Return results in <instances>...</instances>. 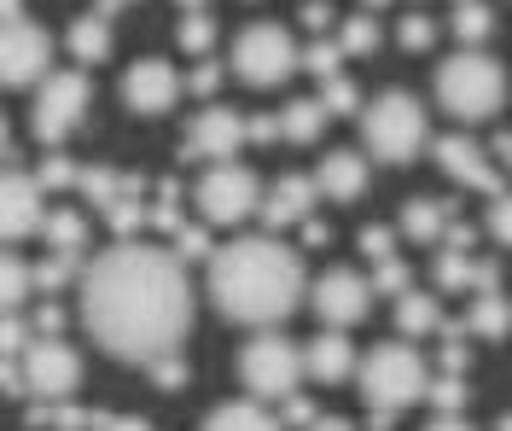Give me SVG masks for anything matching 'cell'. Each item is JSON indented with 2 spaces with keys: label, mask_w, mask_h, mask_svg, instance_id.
<instances>
[{
  "label": "cell",
  "mask_w": 512,
  "mask_h": 431,
  "mask_svg": "<svg viewBox=\"0 0 512 431\" xmlns=\"http://www.w3.org/2000/svg\"><path fill=\"white\" fill-rule=\"evenodd\" d=\"M82 327L105 356L152 367L181 350L192 327V280L187 263L163 245L117 239L82 274Z\"/></svg>",
  "instance_id": "cell-1"
},
{
  "label": "cell",
  "mask_w": 512,
  "mask_h": 431,
  "mask_svg": "<svg viewBox=\"0 0 512 431\" xmlns=\"http://www.w3.org/2000/svg\"><path fill=\"white\" fill-rule=\"evenodd\" d=\"M210 303L239 327H280L309 303L303 257L280 245V233H245L233 245H216L210 257Z\"/></svg>",
  "instance_id": "cell-2"
},
{
  "label": "cell",
  "mask_w": 512,
  "mask_h": 431,
  "mask_svg": "<svg viewBox=\"0 0 512 431\" xmlns=\"http://www.w3.org/2000/svg\"><path fill=\"white\" fill-rule=\"evenodd\" d=\"M437 105L460 129H478V123H495L501 105H507V70L495 65L483 47H460L454 59L437 65Z\"/></svg>",
  "instance_id": "cell-3"
},
{
  "label": "cell",
  "mask_w": 512,
  "mask_h": 431,
  "mask_svg": "<svg viewBox=\"0 0 512 431\" xmlns=\"http://www.w3.org/2000/svg\"><path fill=\"white\" fill-rule=\"evenodd\" d=\"M361 140H367V152L390 169L414 164L419 152H425V140H431L425 105H419L408 88H384L379 100L361 111Z\"/></svg>",
  "instance_id": "cell-4"
},
{
  "label": "cell",
  "mask_w": 512,
  "mask_h": 431,
  "mask_svg": "<svg viewBox=\"0 0 512 431\" xmlns=\"http://www.w3.org/2000/svg\"><path fill=\"white\" fill-rule=\"evenodd\" d=\"M355 385H361L367 408H379V414H402L408 402L431 397V373H425V362H419V350L408 344V338L367 350V356H361V373H355Z\"/></svg>",
  "instance_id": "cell-5"
},
{
  "label": "cell",
  "mask_w": 512,
  "mask_h": 431,
  "mask_svg": "<svg viewBox=\"0 0 512 431\" xmlns=\"http://www.w3.org/2000/svg\"><path fill=\"white\" fill-rule=\"evenodd\" d=\"M239 379H245V391H251L256 402H286V397L303 391L309 367H303V350L291 344L286 332L268 327L239 350Z\"/></svg>",
  "instance_id": "cell-6"
},
{
  "label": "cell",
  "mask_w": 512,
  "mask_h": 431,
  "mask_svg": "<svg viewBox=\"0 0 512 431\" xmlns=\"http://www.w3.org/2000/svg\"><path fill=\"white\" fill-rule=\"evenodd\" d=\"M88 70H53L41 88H35V105H30V129L35 140L47 146V152H59L70 134L82 129V117H88Z\"/></svg>",
  "instance_id": "cell-7"
},
{
  "label": "cell",
  "mask_w": 512,
  "mask_h": 431,
  "mask_svg": "<svg viewBox=\"0 0 512 431\" xmlns=\"http://www.w3.org/2000/svg\"><path fill=\"white\" fill-rule=\"evenodd\" d=\"M297 65H303V47L286 24H251L233 41V76L251 88H280Z\"/></svg>",
  "instance_id": "cell-8"
},
{
  "label": "cell",
  "mask_w": 512,
  "mask_h": 431,
  "mask_svg": "<svg viewBox=\"0 0 512 431\" xmlns=\"http://www.w3.org/2000/svg\"><path fill=\"white\" fill-rule=\"evenodd\" d=\"M198 210L210 228H239L262 216V181L245 164H210V175L198 181Z\"/></svg>",
  "instance_id": "cell-9"
},
{
  "label": "cell",
  "mask_w": 512,
  "mask_h": 431,
  "mask_svg": "<svg viewBox=\"0 0 512 431\" xmlns=\"http://www.w3.org/2000/svg\"><path fill=\"white\" fill-rule=\"evenodd\" d=\"M47 76H53V35L30 18L6 24L0 30V82L6 88H41Z\"/></svg>",
  "instance_id": "cell-10"
},
{
  "label": "cell",
  "mask_w": 512,
  "mask_h": 431,
  "mask_svg": "<svg viewBox=\"0 0 512 431\" xmlns=\"http://www.w3.org/2000/svg\"><path fill=\"white\" fill-rule=\"evenodd\" d=\"M431 152H437V169H443L448 181H460V187H478L483 199H507V169L489 158V146H478L466 129L443 134V140H431Z\"/></svg>",
  "instance_id": "cell-11"
},
{
  "label": "cell",
  "mask_w": 512,
  "mask_h": 431,
  "mask_svg": "<svg viewBox=\"0 0 512 431\" xmlns=\"http://www.w3.org/2000/svg\"><path fill=\"white\" fill-rule=\"evenodd\" d=\"M18 362H24V385L35 402H70L82 385V356L64 338H35Z\"/></svg>",
  "instance_id": "cell-12"
},
{
  "label": "cell",
  "mask_w": 512,
  "mask_h": 431,
  "mask_svg": "<svg viewBox=\"0 0 512 431\" xmlns=\"http://www.w3.org/2000/svg\"><path fill=\"white\" fill-rule=\"evenodd\" d=\"M309 309L332 332H350L367 309H373V280H361L355 268H326L315 286H309Z\"/></svg>",
  "instance_id": "cell-13"
},
{
  "label": "cell",
  "mask_w": 512,
  "mask_h": 431,
  "mask_svg": "<svg viewBox=\"0 0 512 431\" xmlns=\"http://www.w3.org/2000/svg\"><path fill=\"white\" fill-rule=\"evenodd\" d=\"M251 140V117H239L233 105H204L187 129L181 158H210V164H239V146Z\"/></svg>",
  "instance_id": "cell-14"
},
{
  "label": "cell",
  "mask_w": 512,
  "mask_h": 431,
  "mask_svg": "<svg viewBox=\"0 0 512 431\" xmlns=\"http://www.w3.org/2000/svg\"><path fill=\"white\" fill-rule=\"evenodd\" d=\"M181 70L169 65V59H134L123 76V105L134 117H169L175 100H181Z\"/></svg>",
  "instance_id": "cell-15"
},
{
  "label": "cell",
  "mask_w": 512,
  "mask_h": 431,
  "mask_svg": "<svg viewBox=\"0 0 512 431\" xmlns=\"http://www.w3.org/2000/svg\"><path fill=\"white\" fill-rule=\"evenodd\" d=\"M47 187L24 175V169H6V181H0V233L6 239H30V233L47 228Z\"/></svg>",
  "instance_id": "cell-16"
},
{
  "label": "cell",
  "mask_w": 512,
  "mask_h": 431,
  "mask_svg": "<svg viewBox=\"0 0 512 431\" xmlns=\"http://www.w3.org/2000/svg\"><path fill=\"white\" fill-rule=\"evenodd\" d=\"M315 199H320L315 175H280V181L268 187V199H262V222H268V233L303 228V222L315 216Z\"/></svg>",
  "instance_id": "cell-17"
},
{
  "label": "cell",
  "mask_w": 512,
  "mask_h": 431,
  "mask_svg": "<svg viewBox=\"0 0 512 431\" xmlns=\"http://www.w3.org/2000/svg\"><path fill=\"white\" fill-rule=\"evenodd\" d=\"M303 367H309V379H315V385H344V379H355V373H361V356H355V344L344 338V332L326 327L320 338H309Z\"/></svg>",
  "instance_id": "cell-18"
},
{
  "label": "cell",
  "mask_w": 512,
  "mask_h": 431,
  "mask_svg": "<svg viewBox=\"0 0 512 431\" xmlns=\"http://www.w3.org/2000/svg\"><path fill=\"white\" fill-rule=\"evenodd\" d=\"M315 181H320V199L355 204L361 193H367V158H361V152H350V146H332V152L320 158Z\"/></svg>",
  "instance_id": "cell-19"
},
{
  "label": "cell",
  "mask_w": 512,
  "mask_h": 431,
  "mask_svg": "<svg viewBox=\"0 0 512 431\" xmlns=\"http://www.w3.org/2000/svg\"><path fill=\"white\" fill-rule=\"evenodd\" d=\"M448 228H454V204L448 199H408V210H402V239H414V245H443Z\"/></svg>",
  "instance_id": "cell-20"
},
{
  "label": "cell",
  "mask_w": 512,
  "mask_h": 431,
  "mask_svg": "<svg viewBox=\"0 0 512 431\" xmlns=\"http://www.w3.org/2000/svg\"><path fill=\"white\" fill-rule=\"evenodd\" d=\"M204 431H286V420L268 414V402L245 397V402H222V408H210Z\"/></svg>",
  "instance_id": "cell-21"
},
{
  "label": "cell",
  "mask_w": 512,
  "mask_h": 431,
  "mask_svg": "<svg viewBox=\"0 0 512 431\" xmlns=\"http://www.w3.org/2000/svg\"><path fill=\"white\" fill-rule=\"evenodd\" d=\"M70 59H76V70H88L99 65L105 53H111V18H99V12H82L76 24H70Z\"/></svg>",
  "instance_id": "cell-22"
},
{
  "label": "cell",
  "mask_w": 512,
  "mask_h": 431,
  "mask_svg": "<svg viewBox=\"0 0 512 431\" xmlns=\"http://www.w3.org/2000/svg\"><path fill=\"white\" fill-rule=\"evenodd\" d=\"M512 327V303L507 292L495 286V292H472V315H466V332L472 338H507Z\"/></svg>",
  "instance_id": "cell-23"
},
{
  "label": "cell",
  "mask_w": 512,
  "mask_h": 431,
  "mask_svg": "<svg viewBox=\"0 0 512 431\" xmlns=\"http://www.w3.org/2000/svg\"><path fill=\"white\" fill-rule=\"evenodd\" d=\"M396 327H402V338L443 332V309H437L431 292H402V298H396Z\"/></svg>",
  "instance_id": "cell-24"
},
{
  "label": "cell",
  "mask_w": 512,
  "mask_h": 431,
  "mask_svg": "<svg viewBox=\"0 0 512 431\" xmlns=\"http://www.w3.org/2000/svg\"><path fill=\"white\" fill-rule=\"evenodd\" d=\"M326 105L320 100H291L286 111H280V129H286V140H297V146H309V140H320V129H326Z\"/></svg>",
  "instance_id": "cell-25"
},
{
  "label": "cell",
  "mask_w": 512,
  "mask_h": 431,
  "mask_svg": "<svg viewBox=\"0 0 512 431\" xmlns=\"http://www.w3.org/2000/svg\"><path fill=\"white\" fill-rule=\"evenodd\" d=\"M41 239H47V251H70V257H82V245H88V222H82L76 210H53L47 228H41Z\"/></svg>",
  "instance_id": "cell-26"
},
{
  "label": "cell",
  "mask_w": 512,
  "mask_h": 431,
  "mask_svg": "<svg viewBox=\"0 0 512 431\" xmlns=\"http://www.w3.org/2000/svg\"><path fill=\"white\" fill-rule=\"evenodd\" d=\"M454 35H460L466 47H483V41L495 35V12H489L483 0H460V6H454Z\"/></svg>",
  "instance_id": "cell-27"
},
{
  "label": "cell",
  "mask_w": 512,
  "mask_h": 431,
  "mask_svg": "<svg viewBox=\"0 0 512 431\" xmlns=\"http://www.w3.org/2000/svg\"><path fill=\"white\" fill-rule=\"evenodd\" d=\"M175 41H181V53L204 59V53L216 47V18H210V12H181V24H175Z\"/></svg>",
  "instance_id": "cell-28"
},
{
  "label": "cell",
  "mask_w": 512,
  "mask_h": 431,
  "mask_svg": "<svg viewBox=\"0 0 512 431\" xmlns=\"http://www.w3.org/2000/svg\"><path fill=\"white\" fill-rule=\"evenodd\" d=\"M338 47H344V59H367L379 47V12H355L350 24L338 30Z\"/></svg>",
  "instance_id": "cell-29"
},
{
  "label": "cell",
  "mask_w": 512,
  "mask_h": 431,
  "mask_svg": "<svg viewBox=\"0 0 512 431\" xmlns=\"http://www.w3.org/2000/svg\"><path fill=\"white\" fill-rule=\"evenodd\" d=\"M24 298H35V268L24 263V257H12V251H6V263H0V303H6V309H18Z\"/></svg>",
  "instance_id": "cell-30"
},
{
  "label": "cell",
  "mask_w": 512,
  "mask_h": 431,
  "mask_svg": "<svg viewBox=\"0 0 512 431\" xmlns=\"http://www.w3.org/2000/svg\"><path fill=\"white\" fill-rule=\"evenodd\" d=\"M123 187H128V175H117V169H82V181H76V193H88L99 210H111L123 199Z\"/></svg>",
  "instance_id": "cell-31"
},
{
  "label": "cell",
  "mask_w": 512,
  "mask_h": 431,
  "mask_svg": "<svg viewBox=\"0 0 512 431\" xmlns=\"http://www.w3.org/2000/svg\"><path fill=\"white\" fill-rule=\"evenodd\" d=\"M320 105H326L332 117H355V111H367V105H361V88H355L350 76H332V82H320Z\"/></svg>",
  "instance_id": "cell-32"
},
{
  "label": "cell",
  "mask_w": 512,
  "mask_h": 431,
  "mask_svg": "<svg viewBox=\"0 0 512 431\" xmlns=\"http://www.w3.org/2000/svg\"><path fill=\"white\" fill-rule=\"evenodd\" d=\"M466 397H472V385H466V379H460V373H437V379H431V408H437V414H460V408H466Z\"/></svg>",
  "instance_id": "cell-33"
},
{
  "label": "cell",
  "mask_w": 512,
  "mask_h": 431,
  "mask_svg": "<svg viewBox=\"0 0 512 431\" xmlns=\"http://www.w3.org/2000/svg\"><path fill=\"white\" fill-rule=\"evenodd\" d=\"M344 47H338V41H326V35H320V41H309V47H303V70H315L320 82H332V76H344Z\"/></svg>",
  "instance_id": "cell-34"
},
{
  "label": "cell",
  "mask_w": 512,
  "mask_h": 431,
  "mask_svg": "<svg viewBox=\"0 0 512 431\" xmlns=\"http://www.w3.org/2000/svg\"><path fill=\"white\" fill-rule=\"evenodd\" d=\"M373 292H390V298H402V292H414V274L402 257H379L373 263Z\"/></svg>",
  "instance_id": "cell-35"
},
{
  "label": "cell",
  "mask_w": 512,
  "mask_h": 431,
  "mask_svg": "<svg viewBox=\"0 0 512 431\" xmlns=\"http://www.w3.org/2000/svg\"><path fill=\"white\" fill-rule=\"evenodd\" d=\"M35 181H41L47 193H59V187H76V181H82V169L70 164L64 152H47V158L35 164Z\"/></svg>",
  "instance_id": "cell-36"
},
{
  "label": "cell",
  "mask_w": 512,
  "mask_h": 431,
  "mask_svg": "<svg viewBox=\"0 0 512 431\" xmlns=\"http://www.w3.org/2000/svg\"><path fill=\"white\" fill-rule=\"evenodd\" d=\"M152 228H169V233L187 228V222H181V181H163L158 187V199H152Z\"/></svg>",
  "instance_id": "cell-37"
},
{
  "label": "cell",
  "mask_w": 512,
  "mask_h": 431,
  "mask_svg": "<svg viewBox=\"0 0 512 431\" xmlns=\"http://www.w3.org/2000/svg\"><path fill=\"white\" fill-rule=\"evenodd\" d=\"M30 344H35V327L18 309H6V321H0V350H6V356H24Z\"/></svg>",
  "instance_id": "cell-38"
},
{
  "label": "cell",
  "mask_w": 512,
  "mask_h": 431,
  "mask_svg": "<svg viewBox=\"0 0 512 431\" xmlns=\"http://www.w3.org/2000/svg\"><path fill=\"white\" fill-rule=\"evenodd\" d=\"M396 41H402L408 53H425V47L437 41V24H431L425 12H408V18H402V30H396Z\"/></svg>",
  "instance_id": "cell-39"
},
{
  "label": "cell",
  "mask_w": 512,
  "mask_h": 431,
  "mask_svg": "<svg viewBox=\"0 0 512 431\" xmlns=\"http://www.w3.org/2000/svg\"><path fill=\"white\" fill-rule=\"evenodd\" d=\"M175 257H181V263H192V257H216V245H210L204 228H181L175 233Z\"/></svg>",
  "instance_id": "cell-40"
},
{
  "label": "cell",
  "mask_w": 512,
  "mask_h": 431,
  "mask_svg": "<svg viewBox=\"0 0 512 431\" xmlns=\"http://www.w3.org/2000/svg\"><path fill=\"white\" fill-rule=\"evenodd\" d=\"M483 228H489L495 245H512V193L507 199H489V222H483Z\"/></svg>",
  "instance_id": "cell-41"
},
{
  "label": "cell",
  "mask_w": 512,
  "mask_h": 431,
  "mask_svg": "<svg viewBox=\"0 0 512 431\" xmlns=\"http://www.w3.org/2000/svg\"><path fill=\"white\" fill-rule=\"evenodd\" d=\"M361 251H367V263H379V257H396V228H361Z\"/></svg>",
  "instance_id": "cell-42"
},
{
  "label": "cell",
  "mask_w": 512,
  "mask_h": 431,
  "mask_svg": "<svg viewBox=\"0 0 512 431\" xmlns=\"http://www.w3.org/2000/svg\"><path fill=\"white\" fill-rule=\"evenodd\" d=\"M146 373L158 379L163 391H181V385H187V362H181V350H175V356H163V362H152Z\"/></svg>",
  "instance_id": "cell-43"
},
{
  "label": "cell",
  "mask_w": 512,
  "mask_h": 431,
  "mask_svg": "<svg viewBox=\"0 0 512 431\" xmlns=\"http://www.w3.org/2000/svg\"><path fill=\"white\" fill-rule=\"evenodd\" d=\"M30 327H35V338H59V327H64V309L59 303H41L30 315Z\"/></svg>",
  "instance_id": "cell-44"
},
{
  "label": "cell",
  "mask_w": 512,
  "mask_h": 431,
  "mask_svg": "<svg viewBox=\"0 0 512 431\" xmlns=\"http://www.w3.org/2000/svg\"><path fill=\"white\" fill-rule=\"evenodd\" d=\"M216 82H222V65H210V59H204V65L187 76V88L198 94V100H210V94H216Z\"/></svg>",
  "instance_id": "cell-45"
},
{
  "label": "cell",
  "mask_w": 512,
  "mask_h": 431,
  "mask_svg": "<svg viewBox=\"0 0 512 431\" xmlns=\"http://www.w3.org/2000/svg\"><path fill=\"white\" fill-rule=\"evenodd\" d=\"M251 140H256V146H274V140H286V129H280V111H274V117H251Z\"/></svg>",
  "instance_id": "cell-46"
},
{
  "label": "cell",
  "mask_w": 512,
  "mask_h": 431,
  "mask_svg": "<svg viewBox=\"0 0 512 431\" xmlns=\"http://www.w3.org/2000/svg\"><path fill=\"white\" fill-rule=\"evenodd\" d=\"M280 408H286V426H315V420H320L315 408H309V397H303V391H297V397H286Z\"/></svg>",
  "instance_id": "cell-47"
},
{
  "label": "cell",
  "mask_w": 512,
  "mask_h": 431,
  "mask_svg": "<svg viewBox=\"0 0 512 431\" xmlns=\"http://www.w3.org/2000/svg\"><path fill=\"white\" fill-rule=\"evenodd\" d=\"M303 24H309L315 41H320V35L332 30V6H326V0H309V6H303Z\"/></svg>",
  "instance_id": "cell-48"
},
{
  "label": "cell",
  "mask_w": 512,
  "mask_h": 431,
  "mask_svg": "<svg viewBox=\"0 0 512 431\" xmlns=\"http://www.w3.org/2000/svg\"><path fill=\"white\" fill-rule=\"evenodd\" d=\"M105 431H152V420H140V414H105Z\"/></svg>",
  "instance_id": "cell-49"
},
{
  "label": "cell",
  "mask_w": 512,
  "mask_h": 431,
  "mask_svg": "<svg viewBox=\"0 0 512 431\" xmlns=\"http://www.w3.org/2000/svg\"><path fill=\"white\" fill-rule=\"evenodd\" d=\"M489 152H495V164L512 175V134H495V146H489Z\"/></svg>",
  "instance_id": "cell-50"
},
{
  "label": "cell",
  "mask_w": 512,
  "mask_h": 431,
  "mask_svg": "<svg viewBox=\"0 0 512 431\" xmlns=\"http://www.w3.org/2000/svg\"><path fill=\"white\" fill-rule=\"evenodd\" d=\"M425 431H472V426H466L460 414H437V420H431V426H425Z\"/></svg>",
  "instance_id": "cell-51"
},
{
  "label": "cell",
  "mask_w": 512,
  "mask_h": 431,
  "mask_svg": "<svg viewBox=\"0 0 512 431\" xmlns=\"http://www.w3.org/2000/svg\"><path fill=\"white\" fill-rule=\"evenodd\" d=\"M303 245H326V222L309 216V222H303Z\"/></svg>",
  "instance_id": "cell-52"
},
{
  "label": "cell",
  "mask_w": 512,
  "mask_h": 431,
  "mask_svg": "<svg viewBox=\"0 0 512 431\" xmlns=\"http://www.w3.org/2000/svg\"><path fill=\"white\" fill-rule=\"evenodd\" d=\"M309 431H355V426H350V420H338V414H332V420H315Z\"/></svg>",
  "instance_id": "cell-53"
},
{
  "label": "cell",
  "mask_w": 512,
  "mask_h": 431,
  "mask_svg": "<svg viewBox=\"0 0 512 431\" xmlns=\"http://www.w3.org/2000/svg\"><path fill=\"white\" fill-rule=\"evenodd\" d=\"M128 0H99V18H111V12H123Z\"/></svg>",
  "instance_id": "cell-54"
},
{
  "label": "cell",
  "mask_w": 512,
  "mask_h": 431,
  "mask_svg": "<svg viewBox=\"0 0 512 431\" xmlns=\"http://www.w3.org/2000/svg\"><path fill=\"white\" fill-rule=\"evenodd\" d=\"M175 6H181V12H204V0H175Z\"/></svg>",
  "instance_id": "cell-55"
},
{
  "label": "cell",
  "mask_w": 512,
  "mask_h": 431,
  "mask_svg": "<svg viewBox=\"0 0 512 431\" xmlns=\"http://www.w3.org/2000/svg\"><path fill=\"white\" fill-rule=\"evenodd\" d=\"M379 6H390V0H361V12H379Z\"/></svg>",
  "instance_id": "cell-56"
},
{
  "label": "cell",
  "mask_w": 512,
  "mask_h": 431,
  "mask_svg": "<svg viewBox=\"0 0 512 431\" xmlns=\"http://www.w3.org/2000/svg\"><path fill=\"white\" fill-rule=\"evenodd\" d=\"M495 431H512V414H501V426H495Z\"/></svg>",
  "instance_id": "cell-57"
},
{
  "label": "cell",
  "mask_w": 512,
  "mask_h": 431,
  "mask_svg": "<svg viewBox=\"0 0 512 431\" xmlns=\"http://www.w3.org/2000/svg\"><path fill=\"white\" fill-rule=\"evenodd\" d=\"M454 6H460V0H454Z\"/></svg>",
  "instance_id": "cell-58"
}]
</instances>
